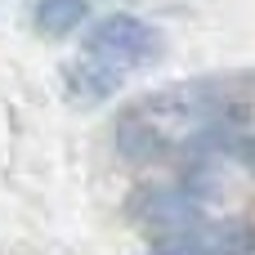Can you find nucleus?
Here are the masks:
<instances>
[{"label":"nucleus","mask_w":255,"mask_h":255,"mask_svg":"<svg viewBox=\"0 0 255 255\" xmlns=\"http://www.w3.org/2000/svg\"><path fill=\"white\" fill-rule=\"evenodd\" d=\"M134 220L148 224V229H188V224H202V197L193 188H152L134 202Z\"/></svg>","instance_id":"obj_4"},{"label":"nucleus","mask_w":255,"mask_h":255,"mask_svg":"<svg viewBox=\"0 0 255 255\" xmlns=\"http://www.w3.org/2000/svg\"><path fill=\"white\" fill-rule=\"evenodd\" d=\"M224 152H229L233 161H242L247 170H255V134H238V139H233Z\"/></svg>","instance_id":"obj_7"},{"label":"nucleus","mask_w":255,"mask_h":255,"mask_svg":"<svg viewBox=\"0 0 255 255\" xmlns=\"http://www.w3.org/2000/svg\"><path fill=\"white\" fill-rule=\"evenodd\" d=\"M63 85H67V99H72L76 108H99V103H108V99L126 85V72L108 67V63H99V58H90V54H81V58L67 63Z\"/></svg>","instance_id":"obj_5"},{"label":"nucleus","mask_w":255,"mask_h":255,"mask_svg":"<svg viewBox=\"0 0 255 255\" xmlns=\"http://www.w3.org/2000/svg\"><path fill=\"white\" fill-rule=\"evenodd\" d=\"M255 251V229L251 224H188L166 233L148 255H251Z\"/></svg>","instance_id":"obj_3"},{"label":"nucleus","mask_w":255,"mask_h":255,"mask_svg":"<svg viewBox=\"0 0 255 255\" xmlns=\"http://www.w3.org/2000/svg\"><path fill=\"white\" fill-rule=\"evenodd\" d=\"M85 18H90V0H36L31 4V27L49 40H63V36L81 31Z\"/></svg>","instance_id":"obj_6"},{"label":"nucleus","mask_w":255,"mask_h":255,"mask_svg":"<svg viewBox=\"0 0 255 255\" xmlns=\"http://www.w3.org/2000/svg\"><path fill=\"white\" fill-rule=\"evenodd\" d=\"M247 121H251V108L229 90H215L206 81L170 85L121 112L117 152L130 157L134 166H157L166 157L224 152Z\"/></svg>","instance_id":"obj_1"},{"label":"nucleus","mask_w":255,"mask_h":255,"mask_svg":"<svg viewBox=\"0 0 255 255\" xmlns=\"http://www.w3.org/2000/svg\"><path fill=\"white\" fill-rule=\"evenodd\" d=\"M161 49H166L161 31L152 22L134 18V13H108L99 22H90V31H85V54L117 67V72L148 67V63L161 58Z\"/></svg>","instance_id":"obj_2"}]
</instances>
